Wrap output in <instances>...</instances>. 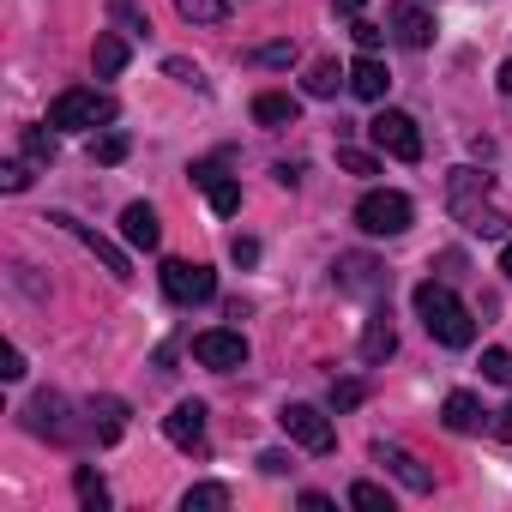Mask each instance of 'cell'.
<instances>
[{
  "label": "cell",
  "instance_id": "1",
  "mask_svg": "<svg viewBox=\"0 0 512 512\" xmlns=\"http://www.w3.org/2000/svg\"><path fill=\"white\" fill-rule=\"evenodd\" d=\"M416 320H422V326H428V338H434V344H446V350H464V344L476 338L470 308H464V302H458V290H452V284H440V278L416 284Z\"/></svg>",
  "mask_w": 512,
  "mask_h": 512
},
{
  "label": "cell",
  "instance_id": "2",
  "mask_svg": "<svg viewBox=\"0 0 512 512\" xmlns=\"http://www.w3.org/2000/svg\"><path fill=\"white\" fill-rule=\"evenodd\" d=\"M488 187H494L488 169H452V175H446V211H452L464 229H476V235H506L512 217H500V211L488 205Z\"/></svg>",
  "mask_w": 512,
  "mask_h": 512
},
{
  "label": "cell",
  "instance_id": "3",
  "mask_svg": "<svg viewBox=\"0 0 512 512\" xmlns=\"http://www.w3.org/2000/svg\"><path fill=\"white\" fill-rule=\"evenodd\" d=\"M115 121V97L109 91H61L49 103V127H109Z\"/></svg>",
  "mask_w": 512,
  "mask_h": 512
},
{
  "label": "cell",
  "instance_id": "4",
  "mask_svg": "<svg viewBox=\"0 0 512 512\" xmlns=\"http://www.w3.org/2000/svg\"><path fill=\"white\" fill-rule=\"evenodd\" d=\"M410 217H416V205H410L404 193H392V187H374V193H362V205H356V223H362L368 235H404Z\"/></svg>",
  "mask_w": 512,
  "mask_h": 512
},
{
  "label": "cell",
  "instance_id": "5",
  "mask_svg": "<svg viewBox=\"0 0 512 512\" xmlns=\"http://www.w3.org/2000/svg\"><path fill=\"white\" fill-rule=\"evenodd\" d=\"M67 410H73V404H67L61 392H37V398H31V410H25V428H31V434H43V440H61V446H67V440H79V434H91V422H73Z\"/></svg>",
  "mask_w": 512,
  "mask_h": 512
},
{
  "label": "cell",
  "instance_id": "6",
  "mask_svg": "<svg viewBox=\"0 0 512 512\" xmlns=\"http://www.w3.org/2000/svg\"><path fill=\"white\" fill-rule=\"evenodd\" d=\"M368 133H374V145H380L386 157H398V163H416V157H422V127H416L404 109H380V115L368 121Z\"/></svg>",
  "mask_w": 512,
  "mask_h": 512
},
{
  "label": "cell",
  "instance_id": "7",
  "mask_svg": "<svg viewBox=\"0 0 512 512\" xmlns=\"http://www.w3.org/2000/svg\"><path fill=\"white\" fill-rule=\"evenodd\" d=\"M163 296L193 308V302H211L217 296V272L199 266V260H163Z\"/></svg>",
  "mask_w": 512,
  "mask_h": 512
},
{
  "label": "cell",
  "instance_id": "8",
  "mask_svg": "<svg viewBox=\"0 0 512 512\" xmlns=\"http://www.w3.org/2000/svg\"><path fill=\"white\" fill-rule=\"evenodd\" d=\"M278 422H284V434L302 446V452H314V458H326L332 446H338V434H332V422L314 410V404H284L278 410Z\"/></svg>",
  "mask_w": 512,
  "mask_h": 512
},
{
  "label": "cell",
  "instance_id": "9",
  "mask_svg": "<svg viewBox=\"0 0 512 512\" xmlns=\"http://www.w3.org/2000/svg\"><path fill=\"white\" fill-rule=\"evenodd\" d=\"M49 223H55V229H67L73 241H85V247L97 253V260H103V272H109V278H133V266H127V253H121V247H115L109 235H97L91 223H79L73 211H49Z\"/></svg>",
  "mask_w": 512,
  "mask_h": 512
},
{
  "label": "cell",
  "instance_id": "10",
  "mask_svg": "<svg viewBox=\"0 0 512 512\" xmlns=\"http://www.w3.org/2000/svg\"><path fill=\"white\" fill-rule=\"evenodd\" d=\"M193 362H199V368H217V374L247 368V338H241V332H199V338H193Z\"/></svg>",
  "mask_w": 512,
  "mask_h": 512
},
{
  "label": "cell",
  "instance_id": "11",
  "mask_svg": "<svg viewBox=\"0 0 512 512\" xmlns=\"http://www.w3.org/2000/svg\"><path fill=\"white\" fill-rule=\"evenodd\" d=\"M386 284H392V272L380 260H368V253H344L338 260V290L344 296H380Z\"/></svg>",
  "mask_w": 512,
  "mask_h": 512
},
{
  "label": "cell",
  "instance_id": "12",
  "mask_svg": "<svg viewBox=\"0 0 512 512\" xmlns=\"http://www.w3.org/2000/svg\"><path fill=\"white\" fill-rule=\"evenodd\" d=\"M163 434H169L181 452H199V446H205V404H199V398L175 404V410L163 416Z\"/></svg>",
  "mask_w": 512,
  "mask_h": 512
},
{
  "label": "cell",
  "instance_id": "13",
  "mask_svg": "<svg viewBox=\"0 0 512 512\" xmlns=\"http://www.w3.org/2000/svg\"><path fill=\"white\" fill-rule=\"evenodd\" d=\"M193 181L205 187V199H211L217 217H235V211H241V187L223 175V163H193Z\"/></svg>",
  "mask_w": 512,
  "mask_h": 512
},
{
  "label": "cell",
  "instance_id": "14",
  "mask_svg": "<svg viewBox=\"0 0 512 512\" xmlns=\"http://www.w3.org/2000/svg\"><path fill=\"white\" fill-rule=\"evenodd\" d=\"M374 464H386V470H392V476H398L410 494H428V488H434V476H428V470H422V464H416L404 446H386V440H374Z\"/></svg>",
  "mask_w": 512,
  "mask_h": 512
},
{
  "label": "cell",
  "instance_id": "15",
  "mask_svg": "<svg viewBox=\"0 0 512 512\" xmlns=\"http://www.w3.org/2000/svg\"><path fill=\"white\" fill-rule=\"evenodd\" d=\"M386 25H392V37H398L404 49H428V43H434V19H428L422 7H392Z\"/></svg>",
  "mask_w": 512,
  "mask_h": 512
},
{
  "label": "cell",
  "instance_id": "16",
  "mask_svg": "<svg viewBox=\"0 0 512 512\" xmlns=\"http://www.w3.org/2000/svg\"><path fill=\"white\" fill-rule=\"evenodd\" d=\"M392 350H398L392 314H386V308H374V314H368V326H362V362H374V368H380V362H386Z\"/></svg>",
  "mask_w": 512,
  "mask_h": 512
},
{
  "label": "cell",
  "instance_id": "17",
  "mask_svg": "<svg viewBox=\"0 0 512 512\" xmlns=\"http://www.w3.org/2000/svg\"><path fill=\"white\" fill-rule=\"evenodd\" d=\"M85 422H91V434L109 446V440L127 434V404H121V398H91V404H85Z\"/></svg>",
  "mask_w": 512,
  "mask_h": 512
},
{
  "label": "cell",
  "instance_id": "18",
  "mask_svg": "<svg viewBox=\"0 0 512 512\" xmlns=\"http://www.w3.org/2000/svg\"><path fill=\"white\" fill-rule=\"evenodd\" d=\"M482 416H488V410H482L470 392H452V398L440 404V422H446L452 434H476V428H482Z\"/></svg>",
  "mask_w": 512,
  "mask_h": 512
},
{
  "label": "cell",
  "instance_id": "19",
  "mask_svg": "<svg viewBox=\"0 0 512 512\" xmlns=\"http://www.w3.org/2000/svg\"><path fill=\"white\" fill-rule=\"evenodd\" d=\"M253 121L260 127H296V97L290 91H260L253 97Z\"/></svg>",
  "mask_w": 512,
  "mask_h": 512
},
{
  "label": "cell",
  "instance_id": "20",
  "mask_svg": "<svg viewBox=\"0 0 512 512\" xmlns=\"http://www.w3.org/2000/svg\"><path fill=\"white\" fill-rule=\"evenodd\" d=\"M386 85H392V79H386V67H380L374 55H362V61L350 67V91H356L362 103H380V97H386Z\"/></svg>",
  "mask_w": 512,
  "mask_h": 512
},
{
  "label": "cell",
  "instance_id": "21",
  "mask_svg": "<svg viewBox=\"0 0 512 512\" xmlns=\"http://www.w3.org/2000/svg\"><path fill=\"white\" fill-rule=\"evenodd\" d=\"M121 235H127L133 247H145V253H151V247H157V235H163V229H157V211H151V205H127V211H121Z\"/></svg>",
  "mask_w": 512,
  "mask_h": 512
},
{
  "label": "cell",
  "instance_id": "22",
  "mask_svg": "<svg viewBox=\"0 0 512 512\" xmlns=\"http://www.w3.org/2000/svg\"><path fill=\"white\" fill-rule=\"evenodd\" d=\"M91 67H97V79H115V73L127 67V43H121L115 31H103L97 49H91Z\"/></svg>",
  "mask_w": 512,
  "mask_h": 512
},
{
  "label": "cell",
  "instance_id": "23",
  "mask_svg": "<svg viewBox=\"0 0 512 512\" xmlns=\"http://www.w3.org/2000/svg\"><path fill=\"white\" fill-rule=\"evenodd\" d=\"M73 494H79V506H85V512H103V506H109V488H103V476H97L91 464H79V470H73Z\"/></svg>",
  "mask_w": 512,
  "mask_h": 512
},
{
  "label": "cell",
  "instance_id": "24",
  "mask_svg": "<svg viewBox=\"0 0 512 512\" xmlns=\"http://www.w3.org/2000/svg\"><path fill=\"white\" fill-rule=\"evenodd\" d=\"M181 506H187V512H223V506H229V488H223V482H199V488L181 494Z\"/></svg>",
  "mask_w": 512,
  "mask_h": 512
},
{
  "label": "cell",
  "instance_id": "25",
  "mask_svg": "<svg viewBox=\"0 0 512 512\" xmlns=\"http://www.w3.org/2000/svg\"><path fill=\"white\" fill-rule=\"evenodd\" d=\"M344 79H350V73H338V61H314V67H308V97H338Z\"/></svg>",
  "mask_w": 512,
  "mask_h": 512
},
{
  "label": "cell",
  "instance_id": "26",
  "mask_svg": "<svg viewBox=\"0 0 512 512\" xmlns=\"http://www.w3.org/2000/svg\"><path fill=\"white\" fill-rule=\"evenodd\" d=\"M19 151L31 157V163H55V133H43V127H19Z\"/></svg>",
  "mask_w": 512,
  "mask_h": 512
},
{
  "label": "cell",
  "instance_id": "27",
  "mask_svg": "<svg viewBox=\"0 0 512 512\" xmlns=\"http://www.w3.org/2000/svg\"><path fill=\"white\" fill-rule=\"evenodd\" d=\"M181 7V19H193V25H223L229 19V0H175Z\"/></svg>",
  "mask_w": 512,
  "mask_h": 512
},
{
  "label": "cell",
  "instance_id": "28",
  "mask_svg": "<svg viewBox=\"0 0 512 512\" xmlns=\"http://www.w3.org/2000/svg\"><path fill=\"white\" fill-rule=\"evenodd\" d=\"M350 506H362V512H392V494L374 488V482H356V488H350Z\"/></svg>",
  "mask_w": 512,
  "mask_h": 512
},
{
  "label": "cell",
  "instance_id": "29",
  "mask_svg": "<svg viewBox=\"0 0 512 512\" xmlns=\"http://www.w3.org/2000/svg\"><path fill=\"white\" fill-rule=\"evenodd\" d=\"M482 374L500 380V386H512V350H482Z\"/></svg>",
  "mask_w": 512,
  "mask_h": 512
},
{
  "label": "cell",
  "instance_id": "30",
  "mask_svg": "<svg viewBox=\"0 0 512 512\" xmlns=\"http://www.w3.org/2000/svg\"><path fill=\"white\" fill-rule=\"evenodd\" d=\"M91 157H97V163H121V157H127V139H121V133H103V139H91Z\"/></svg>",
  "mask_w": 512,
  "mask_h": 512
},
{
  "label": "cell",
  "instance_id": "31",
  "mask_svg": "<svg viewBox=\"0 0 512 512\" xmlns=\"http://www.w3.org/2000/svg\"><path fill=\"white\" fill-rule=\"evenodd\" d=\"M362 398H368V386H362V380H338V386H332V410H356Z\"/></svg>",
  "mask_w": 512,
  "mask_h": 512
},
{
  "label": "cell",
  "instance_id": "32",
  "mask_svg": "<svg viewBox=\"0 0 512 512\" xmlns=\"http://www.w3.org/2000/svg\"><path fill=\"white\" fill-rule=\"evenodd\" d=\"M338 169H350V175H380V163H374L368 151H350V145L338 151Z\"/></svg>",
  "mask_w": 512,
  "mask_h": 512
},
{
  "label": "cell",
  "instance_id": "33",
  "mask_svg": "<svg viewBox=\"0 0 512 512\" xmlns=\"http://www.w3.org/2000/svg\"><path fill=\"white\" fill-rule=\"evenodd\" d=\"M0 187H7V193H25V187H31V157H25V163H7V169H0Z\"/></svg>",
  "mask_w": 512,
  "mask_h": 512
},
{
  "label": "cell",
  "instance_id": "34",
  "mask_svg": "<svg viewBox=\"0 0 512 512\" xmlns=\"http://www.w3.org/2000/svg\"><path fill=\"white\" fill-rule=\"evenodd\" d=\"M350 37H356L362 49H380V43H386V25H368V19H356V25H350Z\"/></svg>",
  "mask_w": 512,
  "mask_h": 512
},
{
  "label": "cell",
  "instance_id": "35",
  "mask_svg": "<svg viewBox=\"0 0 512 512\" xmlns=\"http://www.w3.org/2000/svg\"><path fill=\"white\" fill-rule=\"evenodd\" d=\"M163 73H169V79H181V85H199V79H205V73H199L193 61H181V55H169V61H163Z\"/></svg>",
  "mask_w": 512,
  "mask_h": 512
},
{
  "label": "cell",
  "instance_id": "36",
  "mask_svg": "<svg viewBox=\"0 0 512 512\" xmlns=\"http://www.w3.org/2000/svg\"><path fill=\"white\" fill-rule=\"evenodd\" d=\"M229 260H235V266H253V260H260V241L235 235V241H229Z\"/></svg>",
  "mask_w": 512,
  "mask_h": 512
},
{
  "label": "cell",
  "instance_id": "37",
  "mask_svg": "<svg viewBox=\"0 0 512 512\" xmlns=\"http://www.w3.org/2000/svg\"><path fill=\"white\" fill-rule=\"evenodd\" d=\"M260 61H266V67H290V61H296V43H266Z\"/></svg>",
  "mask_w": 512,
  "mask_h": 512
},
{
  "label": "cell",
  "instance_id": "38",
  "mask_svg": "<svg viewBox=\"0 0 512 512\" xmlns=\"http://www.w3.org/2000/svg\"><path fill=\"white\" fill-rule=\"evenodd\" d=\"M109 13H115V19H121L127 31H151V25H145V19H139L133 7H127V0H109Z\"/></svg>",
  "mask_w": 512,
  "mask_h": 512
},
{
  "label": "cell",
  "instance_id": "39",
  "mask_svg": "<svg viewBox=\"0 0 512 512\" xmlns=\"http://www.w3.org/2000/svg\"><path fill=\"white\" fill-rule=\"evenodd\" d=\"M0 380H25V356H19V350L0 356Z\"/></svg>",
  "mask_w": 512,
  "mask_h": 512
},
{
  "label": "cell",
  "instance_id": "40",
  "mask_svg": "<svg viewBox=\"0 0 512 512\" xmlns=\"http://www.w3.org/2000/svg\"><path fill=\"white\" fill-rule=\"evenodd\" d=\"M260 470H266V476H290V458H284V452H260Z\"/></svg>",
  "mask_w": 512,
  "mask_h": 512
},
{
  "label": "cell",
  "instance_id": "41",
  "mask_svg": "<svg viewBox=\"0 0 512 512\" xmlns=\"http://www.w3.org/2000/svg\"><path fill=\"white\" fill-rule=\"evenodd\" d=\"M272 175H278V187H296V181H302V169H296V163H278Z\"/></svg>",
  "mask_w": 512,
  "mask_h": 512
},
{
  "label": "cell",
  "instance_id": "42",
  "mask_svg": "<svg viewBox=\"0 0 512 512\" xmlns=\"http://www.w3.org/2000/svg\"><path fill=\"white\" fill-rule=\"evenodd\" d=\"M488 428H494V434H500V440H512V404H506V410H500V416H494V422H488Z\"/></svg>",
  "mask_w": 512,
  "mask_h": 512
},
{
  "label": "cell",
  "instance_id": "43",
  "mask_svg": "<svg viewBox=\"0 0 512 512\" xmlns=\"http://www.w3.org/2000/svg\"><path fill=\"white\" fill-rule=\"evenodd\" d=\"M494 85H500V91H506V97H512V61H506V67H500V73H494Z\"/></svg>",
  "mask_w": 512,
  "mask_h": 512
},
{
  "label": "cell",
  "instance_id": "44",
  "mask_svg": "<svg viewBox=\"0 0 512 512\" xmlns=\"http://www.w3.org/2000/svg\"><path fill=\"white\" fill-rule=\"evenodd\" d=\"M500 272L512 278V235H506V247H500Z\"/></svg>",
  "mask_w": 512,
  "mask_h": 512
},
{
  "label": "cell",
  "instance_id": "45",
  "mask_svg": "<svg viewBox=\"0 0 512 512\" xmlns=\"http://www.w3.org/2000/svg\"><path fill=\"white\" fill-rule=\"evenodd\" d=\"M356 7H368V0H338V13H356Z\"/></svg>",
  "mask_w": 512,
  "mask_h": 512
}]
</instances>
